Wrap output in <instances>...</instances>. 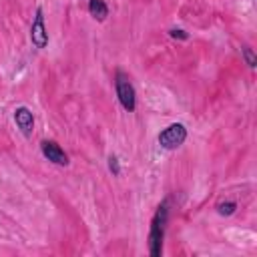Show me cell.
<instances>
[{
	"label": "cell",
	"instance_id": "9c48e42d",
	"mask_svg": "<svg viewBox=\"0 0 257 257\" xmlns=\"http://www.w3.org/2000/svg\"><path fill=\"white\" fill-rule=\"evenodd\" d=\"M241 52H243V56H245L247 64H249V66H255V62H257V60H255V54H253V50H251L249 46H243V48H241Z\"/></svg>",
	"mask_w": 257,
	"mask_h": 257
},
{
	"label": "cell",
	"instance_id": "8992f818",
	"mask_svg": "<svg viewBox=\"0 0 257 257\" xmlns=\"http://www.w3.org/2000/svg\"><path fill=\"white\" fill-rule=\"evenodd\" d=\"M14 120H16V124H18V128L24 133V137H30V135H32V131H34V114H32L30 108L18 106V108L14 110Z\"/></svg>",
	"mask_w": 257,
	"mask_h": 257
},
{
	"label": "cell",
	"instance_id": "7a4b0ae2",
	"mask_svg": "<svg viewBox=\"0 0 257 257\" xmlns=\"http://www.w3.org/2000/svg\"><path fill=\"white\" fill-rule=\"evenodd\" d=\"M114 88H116V96H118V102L122 104V108L133 112L137 106V94H135V86L131 84V78L124 72H116Z\"/></svg>",
	"mask_w": 257,
	"mask_h": 257
},
{
	"label": "cell",
	"instance_id": "ba28073f",
	"mask_svg": "<svg viewBox=\"0 0 257 257\" xmlns=\"http://www.w3.org/2000/svg\"><path fill=\"white\" fill-rule=\"evenodd\" d=\"M235 207H237V205H235L233 201H229V203H219V205H217V211H219L221 215H233V213H235Z\"/></svg>",
	"mask_w": 257,
	"mask_h": 257
},
{
	"label": "cell",
	"instance_id": "5b68a950",
	"mask_svg": "<svg viewBox=\"0 0 257 257\" xmlns=\"http://www.w3.org/2000/svg\"><path fill=\"white\" fill-rule=\"evenodd\" d=\"M40 149H42V155L50 163H54V165H68V155L60 149L58 143H54V141H42L40 143Z\"/></svg>",
	"mask_w": 257,
	"mask_h": 257
},
{
	"label": "cell",
	"instance_id": "3957f363",
	"mask_svg": "<svg viewBox=\"0 0 257 257\" xmlns=\"http://www.w3.org/2000/svg\"><path fill=\"white\" fill-rule=\"evenodd\" d=\"M185 139H187V128L181 122H173L159 135V145L163 149H177L185 143Z\"/></svg>",
	"mask_w": 257,
	"mask_h": 257
},
{
	"label": "cell",
	"instance_id": "8fae6325",
	"mask_svg": "<svg viewBox=\"0 0 257 257\" xmlns=\"http://www.w3.org/2000/svg\"><path fill=\"white\" fill-rule=\"evenodd\" d=\"M171 36H173V38H183V40H185L189 34H187V32H183V30H177V28H173V30H171Z\"/></svg>",
	"mask_w": 257,
	"mask_h": 257
},
{
	"label": "cell",
	"instance_id": "52a82bcc",
	"mask_svg": "<svg viewBox=\"0 0 257 257\" xmlns=\"http://www.w3.org/2000/svg\"><path fill=\"white\" fill-rule=\"evenodd\" d=\"M88 12L94 20L102 22L108 16V6L104 4V0H88Z\"/></svg>",
	"mask_w": 257,
	"mask_h": 257
},
{
	"label": "cell",
	"instance_id": "277c9868",
	"mask_svg": "<svg viewBox=\"0 0 257 257\" xmlns=\"http://www.w3.org/2000/svg\"><path fill=\"white\" fill-rule=\"evenodd\" d=\"M30 40L36 48H44L48 44V32H46V26H44V16H42V8L36 10V16H34V22H32V28H30Z\"/></svg>",
	"mask_w": 257,
	"mask_h": 257
},
{
	"label": "cell",
	"instance_id": "30bf717a",
	"mask_svg": "<svg viewBox=\"0 0 257 257\" xmlns=\"http://www.w3.org/2000/svg\"><path fill=\"white\" fill-rule=\"evenodd\" d=\"M108 169L112 175H120V169H118V159L116 157H110L108 159Z\"/></svg>",
	"mask_w": 257,
	"mask_h": 257
},
{
	"label": "cell",
	"instance_id": "6da1fadb",
	"mask_svg": "<svg viewBox=\"0 0 257 257\" xmlns=\"http://www.w3.org/2000/svg\"><path fill=\"white\" fill-rule=\"evenodd\" d=\"M167 201L157 209L153 221H151V231H149V251L153 257L161 255V247H163V237H165V225H167Z\"/></svg>",
	"mask_w": 257,
	"mask_h": 257
}]
</instances>
